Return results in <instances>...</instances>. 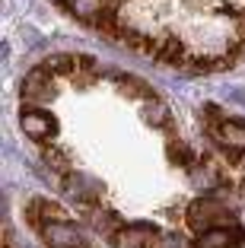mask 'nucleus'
Segmentation results:
<instances>
[{
    "mask_svg": "<svg viewBox=\"0 0 245 248\" xmlns=\"http://www.w3.org/2000/svg\"><path fill=\"white\" fill-rule=\"evenodd\" d=\"M22 131L29 134L32 140H51L54 134H58V124H54V118L48 115V111H26L22 115Z\"/></svg>",
    "mask_w": 245,
    "mask_h": 248,
    "instance_id": "423d86ee",
    "label": "nucleus"
},
{
    "mask_svg": "<svg viewBox=\"0 0 245 248\" xmlns=\"http://www.w3.org/2000/svg\"><path fill=\"white\" fill-rule=\"evenodd\" d=\"M226 219H229V210H226V204L220 201V197H197L195 204L188 207V223L191 226H226Z\"/></svg>",
    "mask_w": 245,
    "mask_h": 248,
    "instance_id": "f257e3e1",
    "label": "nucleus"
},
{
    "mask_svg": "<svg viewBox=\"0 0 245 248\" xmlns=\"http://www.w3.org/2000/svg\"><path fill=\"white\" fill-rule=\"evenodd\" d=\"M210 137L220 146H232L236 153H245V124L242 121L216 118V121H210Z\"/></svg>",
    "mask_w": 245,
    "mask_h": 248,
    "instance_id": "20e7f679",
    "label": "nucleus"
},
{
    "mask_svg": "<svg viewBox=\"0 0 245 248\" xmlns=\"http://www.w3.org/2000/svg\"><path fill=\"white\" fill-rule=\"evenodd\" d=\"M242 245H245V229L236 223L210 226L195 239V248H242Z\"/></svg>",
    "mask_w": 245,
    "mask_h": 248,
    "instance_id": "f03ea898",
    "label": "nucleus"
},
{
    "mask_svg": "<svg viewBox=\"0 0 245 248\" xmlns=\"http://www.w3.org/2000/svg\"><path fill=\"white\" fill-rule=\"evenodd\" d=\"M48 93H51V73L45 70V67L32 70L29 77L22 80V95H26L29 102H35V99H45Z\"/></svg>",
    "mask_w": 245,
    "mask_h": 248,
    "instance_id": "0eeeda50",
    "label": "nucleus"
},
{
    "mask_svg": "<svg viewBox=\"0 0 245 248\" xmlns=\"http://www.w3.org/2000/svg\"><path fill=\"white\" fill-rule=\"evenodd\" d=\"M147 118H150L156 127H163V124L169 121V108H166V102H159L156 95H153V99H147Z\"/></svg>",
    "mask_w": 245,
    "mask_h": 248,
    "instance_id": "6e6552de",
    "label": "nucleus"
},
{
    "mask_svg": "<svg viewBox=\"0 0 245 248\" xmlns=\"http://www.w3.org/2000/svg\"><path fill=\"white\" fill-rule=\"evenodd\" d=\"M150 248H185V242L175 232H156V239L150 242Z\"/></svg>",
    "mask_w": 245,
    "mask_h": 248,
    "instance_id": "1a4fd4ad",
    "label": "nucleus"
},
{
    "mask_svg": "<svg viewBox=\"0 0 245 248\" xmlns=\"http://www.w3.org/2000/svg\"><path fill=\"white\" fill-rule=\"evenodd\" d=\"M159 229L150 223H134V226H121L112 232V245L115 248H150Z\"/></svg>",
    "mask_w": 245,
    "mask_h": 248,
    "instance_id": "7ed1b4c3",
    "label": "nucleus"
},
{
    "mask_svg": "<svg viewBox=\"0 0 245 248\" xmlns=\"http://www.w3.org/2000/svg\"><path fill=\"white\" fill-rule=\"evenodd\" d=\"M42 235H45V242H48L51 248H83L86 245L73 223H45Z\"/></svg>",
    "mask_w": 245,
    "mask_h": 248,
    "instance_id": "39448f33",
    "label": "nucleus"
}]
</instances>
